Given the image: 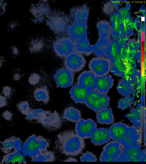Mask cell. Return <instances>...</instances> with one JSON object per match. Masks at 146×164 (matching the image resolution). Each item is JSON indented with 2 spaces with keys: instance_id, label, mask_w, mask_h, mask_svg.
Instances as JSON below:
<instances>
[{
  "instance_id": "obj_1",
  "label": "cell",
  "mask_w": 146,
  "mask_h": 164,
  "mask_svg": "<svg viewBox=\"0 0 146 164\" xmlns=\"http://www.w3.org/2000/svg\"><path fill=\"white\" fill-rule=\"evenodd\" d=\"M30 10L35 22L44 23L58 37H67L74 43L87 37L89 9L86 5L72 7L67 13L42 1L32 5Z\"/></svg>"
},
{
  "instance_id": "obj_2",
  "label": "cell",
  "mask_w": 146,
  "mask_h": 164,
  "mask_svg": "<svg viewBox=\"0 0 146 164\" xmlns=\"http://www.w3.org/2000/svg\"><path fill=\"white\" fill-rule=\"evenodd\" d=\"M56 149L67 156H75L81 153L85 147L84 139L74 131L68 130L61 132L57 136Z\"/></svg>"
},
{
  "instance_id": "obj_3",
  "label": "cell",
  "mask_w": 146,
  "mask_h": 164,
  "mask_svg": "<svg viewBox=\"0 0 146 164\" xmlns=\"http://www.w3.org/2000/svg\"><path fill=\"white\" fill-rule=\"evenodd\" d=\"M26 116L27 120H34L50 131L59 129L63 123L61 117L55 110L52 112L41 109H30Z\"/></svg>"
},
{
  "instance_id": "obj_4",
  "label": "cell",
  "mask_w": 146,
  "mask_h": 164,
  "mask_svg": "<svg viewBox=\"0 0 146 164\" xmlns=\"http://www.w3.org/2000/svg\"><path fill=\"white\" fill-rule=\"evenodd\" d=\"M49 145L47 139L41 136L33 134L23 144L21 151L24 156L31 158L38 153L47 150Z\"/></svg>"
},
{
  "instance_id": "obj_5",
  "label": "cell",
  "mask_w": 146,
  "mask_h": 164,
  "mask_svg": "<svg viewBox=\"0 0 146 164\" xmlns=\"http://www.w3.org/2000/svg\"><path fill=\"white\" fill-rule=\"evenodd\" d=\"M110 101L107 94L100 93L95 89L89 91L84 103L88 107L97 112L109 106Z\"/></svg>"
},
{
  "instance_id": "obj_6",
  "label": "cell",
  "mask_w": 146,
  "mask_h": 164,
  "mask_svg": "<svg viewBox=\"0 0 146 164\" xmlns=\"http://www.w3.org/2000/svg\"><path fill=\"white\" fill-rule=\"evenodd\" d=\"M123 148L120 143L113 141L106 144L99 158L100 162H116L122 152Z\"/></svg>"
},
{
  "instance_id": "obj_7",
  "label": "cell",
  "mask_w": 146,
  "mask_h": 164,
  "mask_svg": "<svg viewBox=\"0 0 146 164\" xmlns=\"http://www.w3.org/2000/svg\"><path fill=\"white\" fill-rule=\"evenodd\" d=\"M89 67L96 76L107 75L111 69V61L106 57H97L91 60Z\"/></svg>"
},
{
  "instance_id": "obj_8",
  "label": "cell",
  "mask_w": 146,
  "mask_h": 164,
  "mask_svg": "<svg viewBox=\"0 0 146 164\" xmlns=\"http://www.w3.org/2000/svg\"><path fill=\"white\" fill-rule=\"evenodd\" d=\"M54 50L58 56L66 58L75 52L74 42L67 37H58L54 42Z\"/></svg>"
},
{
  "instance_id": "obj_9",
  "label": "cell",
  "mask_w": 146,
  "mask_h": 164,
  "mask_svg": "<svg viewBox=\"0 0 146 164\" xmlns=\"http://www.w3.org/2000/svg\"><path fill=\"white\" fill-rule=\"evenodd\" d=\"M140 143L123 148L116 162H141Z\"/></svg>"
},
{
  "instance_id": "obj_10",
  "label": "cell",
  "mask_w": 146,
  "mask_h": 164,
  "mask_svg": "<svg viewBox=\"0 0 146 164\" xmlns=\"http://www.w3.org/2000/svg\"><path fill=\"white\" fill-rule=\"evenodd\" d=\"M64 63L66 68L74 73L82 70L86 61L82 54L75 51L65 58Z\"/></svg>"
},
{
  "instance_id": "obj_11",
  "label": "cell",
  "mask_w": 146,
  "mask_h": 164,
  "mask_svg": "<svg viewBox=\"0 0 146 164\" xmlns=\"http://www.w3.org/2000/svg\"><path fill=\"white\" fill-rule=\"evenodd\" d=\"M96 126V124L92 119L81 118L76 124L75 131L78 136L84 139H86L91 137Z\"/></svg>"
},
{
  "instance_id": "obj_12",
  "label": "cell",
  "mask_w": 146,
  "mask_h": 164,
  "mask_svg": "<svg viewBox=\"0 0 146 164\" xmlns=\"http://www.w3.org/2000/svg\"><path fill=\"white\" fill-rule=\"evenodd\" d=\"M74 73L66 68L58 69L54 76L57 87L66 88L71 86L74 80Z\"/></svg>"
},
{
  "instance_id": "obj_13",
  "label": "cell",
  "mask_w": 146,
  "mask_h": 164,
  "mask_svg": "<svg viewBox=\"0 0 146 164\" xmlns=\"http://www.w3.org/2000/svg\"><path fill=\"white\" fill-rule=\"evenodd\" d=\"M136 126L129 127L126 134L120 143L123 148L140 143L141 132Z\"/></svg>"
},
{
  "instance_id": "obj_14",
  "label": "cell",
  "mask_w": 146,
  "mask_h": 164,
  "mask_svg": "<svg viewBox=\"0 0 146 164\" xmlns=\"http://www.w3.org/2000/svg\"><path fill=\"white\" fill-rule=\"evenodd\" d=\"M111 42L109 38H99L92 45L93 53L97 57H106L109 54Z\"/></svg>"
},
{
  "instance_id": "obj_15",
  "label": "cell",
  "mask_w": 146,
  "mask_h": 164,
  "mask_svg": "<svg viewBox=\"0 0 146 164\" xmlns=\"http://www.w3.org/2000/svg\"><path fill=\"white\" fill-rule=\"evenodd\" d=\"M96 76L91 71H84L79 76L77 84L89 91L96 89Z\"/></svg>"
},
{
  "instance_id": "obj_16",
  "label": "cell",
  "mask_w": 146,
  "mask_h": 164,
  "mask_svg": "<svg viewBox=\"0 0 146 164\" xmlns=\"http://www.w3.org/2000/svg\"><path fill=\"white\" fill-rule=\"evenodd\" d=\"M129 126L122 122L114 124L109 128L111 139L113 141L121 142L126 134Z\"/></svg>"
},
{
  "instance_id": "obj_17",
  "label": "cell",
  "mask_w": 146,
  "mask_h": 164,
  "mask_svg": "<svg viewBox=\"0 0 146 164\" xmlns=\"http://www.w3.org/2000/svg\"><path fill=\"white\" fill-rule=\"evenodd\" d=\"M91 138V142L96 145L107 143L111 139L109 131L106 128H95Z\"/></svg>"
},
{
  "instance_id": "obj_18",
  "label": "cell",
  "mask_w": 146,
  "mask_h": 164,
  "mask_svg": "<svg viewBox=\"0 0 146 164\" xmlns=\"http://www.w3.org/2000/svg\"><path fill=\"white\" fill-rule=\"evenodd\" d=\"M2 146L0 147L1 151L5 154L11 152L14 149L21 152L22 150V145L20 139L15 136L5 140L2 143Z\"/></svg>"
},
{
  "instance_id": "obj_19",
  "label": "cell",
  "mask_w": 146,
  "mask_h": 164,
  "mask_svg": "<svg viewBox=\"0 0 146 164\" xmlns=\"http://www.w3.org/2000/svg\"><path fill=\"white\" fill-rule=\"evenodd\" d=\"M114 81L110 74L96 76V89L100 93L107 94L113 86Z\"/></svg>"
},
{
  "instance_id": "obj_20",
  "label": "cell",
  "mask_w": 146,
  "mask_h": 164,
  "mask_svg": "<svg viewBox=\"0 0 146 164\" xmlns=\"http://www.w3.org/2000/svg\"><path fill=\"white\" fill-rule=\"evenodd\" d=\"M90 91L77 84L73 85L69 93L71 98L76 103H84Z\"/></svg>"
},
{
  "instance_id": "obj_21",
  "label": "cell",
  "mask_w": 146,
  "mask_h": 164,
  "mask_svg": "<svg viewBox=\"0 0 146 164\" xmlns=\"http://www.w3.org/2000/svg\"><path fill=\"white\" fill-rule=\"evenodd\" d=\"M74 44L75 51L79 54L89 56L93 53L92 45L87 37L79 39L74 42Z\"/></svg>"
},
{
  "instance_id": "obj_22",
  "label": "cell",
  "mask_w": 146,
  "mask_h": 164,
  "mask_svg": "<svg viewBox=\"0 0 146 164\" xmlns=\"http://www.w3.org/2000/svg\"><path fill=\"white\" fill-rule=\"evenodd\" d=\"M134 89V83L124 79L119 81L117 87V91L119 93L125 97L132 93Z\"/></svg>"
},
{
  "instance_id": "obj_23",
  "label": "cell",
  "mask_w": 146,
  "mask_h": 164,
  "mask_svg": "<svg viewBox=\"0 0 146 164\" xmlns=\"http://www.w3.org/2000/svg\"><path fill=\"white\" fill-rule=\"evenodd\" d=\"M96 113L97 122L99 124H109L113 122L114 118L111 108L103 109Z\"/></svg>"
},
{
  "instance_id": "obj_24",
  "label": "cell",
  "mask_w": 146,
  "mask_h": 164,
  "mask_svg": "<svg viewBox=\"0 0 146 164\" xmlns=\"http://www.w3.org/2000/svg\"><path fill=\"white\" fill-rule=\"evenodd\" d=\"M141 105L139 103L136 108H133L130 111V112L127 114L125 117L127 118L133 126L140 130L141 128Z\"/></svg>"
},
{
  "instance_id": "obj_25",
  "label": "cell",
  "mask_w": 146,
  "mask_h": 164,
  "mask_svg": "<svg viewBox=\"0 0 146 164\" xmlns=\"http://www.w3.org/2000/svg\"><path fill=\"white\" fill-rule=\"evenodd\" d=\"M63 117L64 119L73 122H77L81 118L80 111L71 106L65 109Z\"/></svg>"
},
{
  "instance_id": "obj_26",
  "label": "cell",
  "mask_w": 146,
  "mask_h": 164,
  "mask_svg": "<svg viewBox=\"0 0 146 164\" xmlns=\"http://www.w3.org/2000/svg\"><path fill=\"white\" fill-rule=\"evenodd\" d=\"M99 38H109L111 32V25L109 22L102 20L98 22L96 25Z\"/></svg>"
},
{
  "instance_id": "obj_27",
  "label": "cell",
  "mask_w": 146,
  "mask_h": 164,
  "mask_svg": "<svg viewBox=\"0 0 146 164\" xmlns=\"http://www.w3.org/2000/svg\"><path fill=\"white\" fill-rule=\"evenodd\" d=\"M1 161L5 162H25L24 155L21 152L14 151L3 156Z\"/></svg>"
},
{
  "instance_id": "obj_28",
  "label": "cell",
  "mask_w": 146,
  "mask_h": 164,
  "mask_svg": "<svg viewBox=\"0 0 146 164\" xmlns=\"http://www.w3.org/2000/svg\"><path fill=\"white\" fill-rule=\"evenodd\" d=\"M55 160L54 153L51 151H46L38 153L31 158L33 162H52Z\"/></svg>"
},
{
  "instance_id": "obj_29",
  "label": "cell",
  "mask_w": 146,
  "mask_h": 164,
  "mask_svg": "<svg viewBox=\"0 0 146 164\" xmlns=\"http://www.w3.org/2000/svg\"><path fill=\"white\" fill-rule=\"evenodd\" d=\"M34 96L38 101H42L47 103L49 99V93L46 87L37 88L34 91Z\"/></svg>"
},
{
  "instance_id": "obj_30",
  "label": "cell",
  "mask_w": 146,
  "mask_h": 164,
  "mask_svg": "<svg viewBox=\"0 0 146 164\" xmlns=\"http://www.w3.org/2000/svg\"><path fill=\"white\" fill-rule=\"evenodd\" d=\"M134 99V97L133 96L131 97L130 95L122 98L118 102L117 107L122 110L130 107Z\"/></svg>"
},
{
  "instance_id": "obj_31",
  "label": "cell",
  "mask_w": 146,
  "mask_h": 164,
  "mask_svg": "<svg viewBox=\"0 0 146 164\" xmlns=\"http://www.w3.org/2000/svg\"><path fill=\"white\" fill-rule=\"evenodd\" d=\"M18 110L23 114L26 115L30 109L29 103L27 101H24L18 103L17 105Z\"/></svg>"
},
{
  "instance_id": "obj_32",
  "label": "cell",
  "mask_w": 146,
  "mask_h": 164,
  "mask_svg": "<svg viewBox=\"0 0 146 164\" xmlns=\"http://www.w3.org/2000/svg\"><path fill=\"white\" fill-rule=\"evenodd\" d=\"M80 160L81 162H95L97 159L96 156L92 153L87 151L82 154L80 157Z\"/></svg>"
},
{
  "instance_id": "obj_33",
  "label": "cell",
  "mask_w": 146,
  "mask_h": 164,
  "mask_svg": "<svg viewBox=\"0 0 146 164\" xmlns=\"http://www.w3.org/2000/svg\"><path fill=\"white\" fill-rule=\"evenodd\" d=\"M40 79L39 75L36 73H33L29 76L28 81L31 85H35L38 83Z\"/></svg>"
},
{
  "instance_id": "obj_34",
  "label": "cell",
  "mask_w": 146,
  "mask_h": 164,
  "mask_svg": "<svg viewBox=\"0 0 146 164\" xmlns=\"http://www.w3.org/2000/svg\"><path fill=\"white\" fill-rule=\"evenodd\" d=\"M2 93L5 97H9L11 94V88L9 86H4L3 89Z\"/></svg>"
},
{
  "instance_id": "obj_35",
  "label": "cell",
  "mask_w": 146,
  "mask_h": 164,
  "mask_svg": "<svg viewBox=\"0 0 146 164\" xmlns=\"http://www.w3.org/2000/svg\"><path fill=\"white\" fill-rule=\"evenodd\" d=\"M13 116L12 113L8 110H6L2 114L3 117L7 121L11 120Z\"/></svg>"
},
{
  "instance_id": "obj_36",
  "label": "cell",
  "mask_w": 146,
  "mask_h": 164,
  "mask_svg": "<svg viewBox=\"0 0 146 164\" xmlns=\"http://www.w3.org/2000/svg\"><path fill=\"white\" fill-rule=\"evenodd\" d=\"M104 7V11L107 13H110L113 10L112 4L109 3L105 4Z\"/></svg>"
},
{
  "instance_id": "obj_37",
  "label": "cell",
  "mask_w": 146,
  "mask_h": 164,
  "mask_svg": "<svg viewBox=\"0 0 146 164\" xmlns=\"http://www.w3.org/2000/svg\"><path fill=\"white\" fill-rule=\"evenodd\" d=\"M7 103V101L6 98L0 95V108L6 106Z\"/></svg>"
},
{
  "instance_id": "obj_38",
  "label": "cell",
  "mask_w": 146,
  "mask_h": 164,
  "mask_svg": "<svg viewBox=\"0 0 146 164\" xmlns=\"http://www.w3.org/2000/svg\"><path fill=\"white\" fill-rule=\"evenodd\" d=\"M11 53L14 56L18 55L19 53V50L15 46H13L11 48Z\"/></svg>"
},
{
  "instance_id": "obj_39",
  "label": "cell",
  "mask_w": 146,
  "mask_h": 164,
  "mask_svg": "<svg viewBox=\"0 0 146 164\" xmlns=\"http://www.w3.org/2000/svg\"><path fill=\"white\" fill-rule=\"evenodd\" d=\"M141 162H146V153L145 148L141 151Z\"/></svg>"
},
{
  "instance_id": "obj_40",
  "label": "cell",
  "mask_w": 146,
  "mask_h": 164,
  "mask_svg": "<svg viewBox=\"0 0 146 164\" xmlns=\"http://www.w3.org/2000/svg\"><path fill=\"white\" fill-rule=\"evenodd\" d=\"M21 77V75L20 73L17 72L14 73L13 77L14 80L18 81L20 79Z\"/></svg>"
},
{
  "instance_id": "obj_41",
  "label": "cell",
  "mask_w": 146,
  "mask_h": 164,
  "mask_svg": "<svg viewBox=\"0 0 146 164\" xmlns=\"http://www.w3.org/2000/svg\"><path fill=\"white\" fill-rule=\"evenodd\" d=\"M5 4L2 1H0V11L1 12L4 11L5 8Z\"/></svg>"
},
{
  "instance_id": "obj_42",
  "label": "cell",
  "mask_w": 146,
  "mask_h": 164,
  "mask_svg": "<svg viewBox=\"0 0 146 164\" xmlns=\"http://www.w3.org/2000/svg\"><path fill=\"white\" fill-rule=\"evenodd\" d=\"M9 28L11 30L14 29L16 26V23L14 22H11L9 24Z\"/></svg>"
},
{
  "instance_id": "obj_43",
  "label": "cell",
  "mask_w": 146,
  "mask_h": 164,
  "mask_svg": "<svg viewBox=\"0 0 146 164\" xmlns=\"http://www.w3.org/2000/svg\"><path fill=\"white\" fill-rule=\"evenodd\" d=\"M64 162H77L78 161L76 159L72 157H69L64 161Z\"/></svg>"
},
{
  "instance_id": "obj_44",
  "label": "cell",
  "mask_w": 146,
  "mask_h": 164,
  "mask_svg": "<svg viewBox=\"0 0 146 164\" xmlns=\"http://www.w3.org/2000/svg\"><path fill=\"white\" fill-rule=\"evenodd\" d=\"M4 62V60L3 57L2 56H0V67L2 66Z\"/></svg>"
},
{
  "instance_id": "obj_45",
  "label": "cell",
  "mask_w": 146,
  "mask_h": 164,
  "mask_svg": "<svg viewBox=\"0 0 146 164\" xmlns=\"http://www.w3.org/2000/svg\"><path fill=\"white\" fill-rule=\"evenodd\" d=\"M2 142H1V141H0V144H1V143L2 144Z\"/></svg>"
}]
</instances>
